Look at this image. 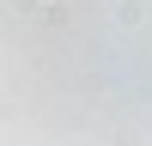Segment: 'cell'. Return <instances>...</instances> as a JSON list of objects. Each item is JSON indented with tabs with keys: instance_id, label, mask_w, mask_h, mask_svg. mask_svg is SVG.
Returning a JSON list of instances; mask_svg holds the SVG:
<instances>
[{
	"instance_id": "1",
	"label": "cell",
	"mask_w": 152,
	"mask_h": 146,
	"mask_svg": "<svg viewBox=\"0 0 152 146\" xmlns=\"http://www.w3.org/2000/svg\"><path fill=\"white\" fill-rule=\"evenodd\" d=\"M140 18H146V12H140V0H122V6H116V24H128V31H134Z\"/></svg>"
}]
</instances>
